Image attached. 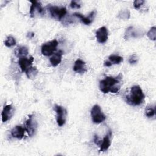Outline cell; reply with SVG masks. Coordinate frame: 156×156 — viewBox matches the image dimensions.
<instances>
[{"label": "cell", "mask_w": 156, "mask_h": 156, "mask_svg": "<svg viewBox=\"0 0 156 156\" xmlns=\"http://www.w3.org/2000/svg\"><path fill=\"white\" fill-rule=\"evenodd\" d=\"M119 74L116 77H106L99 82V89L103 93H108L109 92L116 93L119 91L121 88V79Z\"/></svg>", "instance_id": "1"}, {"label": "cell", "mask_w": 156, "mask_h": 156, "mask_svg": "<svg viewBox=\"0 0 156 156\" xmlns=\"http://www.w3.org/2000/svg\"><path fill=\"white\" fill-rule=\"evenodd\" d=\"M145 98L141 88L139 85L132 86L129 93L124 96L126 102L129 105L137 106L141 105Z\"/></svg>", "instance_id": "2"}, {"label": "cell", "mask_w": 156, "mask_h": 156, "mask_svg": "<svg viewBox=\"0 0 156 156\" xmlns=\"http://www.w3.org/2000/svg\"><path fill=\"white\" fill-rule=\"evenodd\" d=\"M91 116L92 121L95 124H100L106 119V116L102 112L101 107L98 104L94 105L91 108Z\"/></svg>", "instance_id": "3"}, {"label": "cell", "mask_w": 156, "mask_h": 156, "mask_svg": "<svg viewBox=\"0 0 156 156\" xmlns=\"http://www.w3.org/2000/svg\"><path fill=\"white\" fill-rule=\"evenodd\" d=\"M48 10L51 16L58 21L62 20L67 12L66 8L63 7H60L58 6L49 5L48 6Z\"/></svg>", "instance_id": "4"}, {"label": "cell", "mask_w": 156, "mask_h": 156, "mask_svg": "<svg viewBox=\"0 0 156 156\" xmlns=\"http://www.w3.org/2000/svg\"><path fill=\"white\" fill-rule=\"evenodd\" d=\"M58 46V41L54 39L43 44L41 48V54L45 56L51 55L56 50Z\"/></svg>", "instance_id": "5"}, {"label": "cell", "mask_w": 156, "mask_h": 156, "mask_svg": "<svg viewBox=\"0 0 156 156\" xmlns=\"http://www.w3.org/2000/svg\"><path fill=\"white\" fill-rule=\"evenodd\" d=\"M54 110L56 113V121L59 126H63L66 122L67 112L66 109L62 106L55 104L54 105Z\"/></svg>", "instance_id": "6"}, {"label": "cell", "mask_w": 156, "mask_h": 156, "mask_svg": "<svg viewBox=\"0 0 156 156\" xmlns=\"http://www.w3.org/2000/svg\"><path fill=\"white\" fill-rule=\"evenodd\" d=\"M37 128V122L33 119L32 115H30L29 118L25 122V130L27 132L29 136H32L34 135L36 129Z\"/></svg>", "instance_id": "7"}, {"label": "cell", "mask_w": 156, "mask_h": 156, "mask_svg": "<svg viewBox=\"0 0 156 156\" xmlns=\"http://www.w3.org/2000/svg\"><path fill=\"white\" fill-rule=\"evenodd\" d=\"M108 37V32L105 26L99 28L96 32V38L99 43H104L107 41Z\"/></svg>", "instance_id": "8"}, {"label": "cell", "mask_w": 156, "mask_h": 156, "mask_svg": "<svg viewBox=\"0 0 156 156\" xmlns=\"http://www.w3.org/2000/svg\"><path fill=\"white\" fill-rule=\"evenodd\" d=\"M15 112V109L12 105L9 104L6 105L3 107V109L1 112L2 121L5 122L9 121Z\"/></svg>", "instance_id": "9"}, {"label": "cell", "mask_w": 156, "mask_h": 156, "mask_svg": "<svg viewBox=\"0 0 156 156\" xmlns=\"http://www.w3.org/2000/svg\"><path fill=\"white\" fill-rule=\"evenodd\" d=\"M32 4L30 8V15L31 17H35L37 14H41L43 12V8L41 4L37 1H30Z\"/></svg>", "instance_id": "10"}, {"label": "cell", "mask_w": 156, "mask_h": 156, "mask_svg": "<svg viewBox=\"0 0 156 156\" xmlns=\"http://www.w3.org/2000/svg\"><path fill=\"white\" fill-rule=\"evenodd\" d=\"M96 11L93 10L88 15V16H85L79 13H74L73 14V16L77 18H79L80 20V21L85 25H90L93 23V20L96 16Z\"/></svg>", "instance_id": "11"}, {"label": "cell", "mask_w": 156, "mask_h": 156, "mask_svg": "<svg viewBox=\"0 0 156 156\" xmlns=\"http://www.w3.org/2000/svg\"><path fill=\"white\" fill-rule=\"evenodd\" d=\"M34 62V57H30L29 58L27 57H23L19 58L18 64L20 66L22 72H26V71L29 69L30 67L32 66V63Z\"/></svg>", "instance_id": "12"}, {"label": "cell", "mask_w": 156, "mask_h": 156, "mask_svg": "<svg viewBox=\"0 0 156 156\" xmlns=\"http://www.w3.org/2000/svg\"><path fill=\"white\" fill-rule=\"evenodd\" d=\"M73 70L76 73H78L80 74H83L87 71L85 62L81 59H77L74 62V65L73 66Z\"/></svg>", "instance_id": "13"}, {"label": "cell", "mask_w": 156, "mask_h": 156, "mask_svg": "<svg viewBox=\"0 0 156 156\" xmlns=\"http://www.w3.org/2000/svg\"><path fill=\"white\" fill-rule=\"evenodd\" d=\"M25 128L20 126H16L11 130V135L13 138L21 140L24 136Z\"/></svg>", "instance_id": "14"}, {"label": "cell", "mask_w": 156, "mask_h": 156, "mask_svg": "<svg viewBox=\"0 0 156 156\" xmlns=\"http://www.w3.org/2000/svg\"><path fill=\"white\" fill-rule=\"evenodd\" d=\"M112 135V132L110 130L108 133H107L103 138L101 146H100V151L101 152H105L109 148L110 144H111V141H110V136Z\"/></svg>", "instance_id": "15"}, {"label": "cell", "mask_w": 156, "mask_h": 156, "mask_svg": "<svg viewBox=\"0 0 156 156\" xmlns=\"http://www.w3.org/2000/svg\"><path fill=\"white\" fill-rule=\"evenodd\" d=\"M63 52L62 51L60 50L57 52L55 53L50 58L49 61L51 63L52 66H57L58 65H59L62 61Z\"/></svg>", "instance_id": "16"}, {"label": "cell", "mask_w": 156, "mask_h": 156, "mask_svg": "<svg viewBox=\"0 0 156 156\" xmlns=\"http://www.w3.org/2000/svg\"><path fill=\"white\" fill-rule=\"evenodd\" d=\"M15 52L16 56L20 58L23 57H26L29 54V51L27 47L24 46H20L16 48Z\"/></svg>", "instance_id": "17"}, {"label": "cell", "mask_w": 156, "mask_h": 156, "mask_svg": "<svg viewBox=\"0 0 156 156\" xmlns=\"http://www.w3.org/2000/svg\"><path fill=\"white\" fill-rule=\"evenodd\" d=\"M135 29L133 28V26H130L129 27L124 34V38L126 40H128L130 38H136L138 37V33L137 32L136 30H135Z\"/></svg>", "instance_id": "18"}, {"label": "cell", "mask_w": 156, "mask_h": 156, "mask_svg": "<svg viewBox=\"0 0 156 156\" xmlns=\"http://www.w3.org/2000/svg\"><path fill=\"white\" fill-rule=\"evenodd\" d=\"M108 58V61L111 64V65L119 64L120 63L122 62V61H123V58L122 57H121L119 55H115V54L110 55Z\"/></svg>", "instance_id": "19"}, {"label": "cell", "mask_w": 156, "mask_h": 156, "mask_svg": "<svg viewBox=\"0 0 156 156\" xmlns=\"http://www.w3.org/2000/svg\"><path fill=\"white\" fill-rule=\"evenodd\" d=\"M26 74L28 79H35L38 74V70L35 66H31L26 71Z\"/></svg>", "instance_id": "20"}, {"label": "cell", "mask_w": 156, "mask_h": 156, "mask_svg": "<svg viewBox=\"0 0 156 156\" xmlns=\"http://www.w3.org/2000/svg\"><path fill=\"white\" fill-rule=\"evenodd\" d=\"M16 40L15 38L11 36V35H9L7 37L5 41H4V44L7 46V47H12V46H13L16 44Z\"/></svg>", "instance_id": "21"}, {"label": "cell", "mask_w": 156, "mask_h": 156, "mask_svg": "<svg viewBox=\"0 0 156 156\" xmlns=\"http://www.w3.org/2000/svg\"><path fill=\"white\" fill-rule=\"evenodd\" d=\"M130 11L128 9H125V10H121L119 13L118 17L122 20H128L130 18Z\"/></svg>", "instance_id": "22"}, {"label": "cell", "mask_w": 156, "mask_h": 156, "mask_svg": "<svg viewBox=\"0 0 156 156\" xmlns=\"http://www.w3.org/2000/svg\"><path fill=\"white\" fill-rule=\"evenodd\" d=\"M155 107L152 106H147L145 110V115L148 117L151 118L152 117L155 115Z\"/></svg>", "instance_id": "23"}, {"label": "cell", "mask_w": 156, "mask_h": 156, "mask_svg": "<svg viewBox=\"0 0 156 156\" xmlns=\"http://www.w3.org/2000/svg\"><path fill=\"white\" fill-rule=\"evenodd\" d=\"M147 36L149 39L152 40H155L156 39V27L155 26L152 27L150 30L147 33Z\"/></svg>", "instance_id": "24"}, {"label": "cell", "mask_w": 156, "mask_h": 156, "mask_svg": "<svg viewBox=\"0 0 156 156\" xmlns=\"http://www.w3.org/2000/svg\"><path fill=\"white\" fill-rule=\"evenodd\" d=\"M144 3V0H135L133 2V7L135 9H138Z\"/></svg>", "instance_id": "25"}, {"label": "cell", "mask_w": 156, "mask_h": 156, "mask_svg": "<svg viewBox=\"0 0 156 156\" xmlns=\"http://www.w3.org/2000/svg\"><path fill=\"white\" fill-rule=\"evenodd\" d=\"M138 62V57L136 54L132 55L129 58V62L130 64H135Z\"/></svg>", "instance_id": "26"}, {"label": "cell", "mask_w": 156, "mask_h": 156, "mask_svg": "<svg viewBox=\"0 0 156 156\" xmlns=\"http://www.w3.org/2000/svg\"><path fill=\"white\" fill-rule=\"evenodd\" d=\"M70 7L73 9H79L80 7V4L76 1H71L70 3Z\"/></svg>", "instance_id": "27"}, {"label": "cell", "mask_w": 156, "mask_h": 156, "mask_svg": "<svg viewBox=\"0 0 156 156\" xmlns=\"http://www.w3.org/2000/svg\"><path fill=\"white\" fill-rule=\"evenodd\" d=\"M94 143H95L96 144H97V145H101L102 141L99 140L98 136H97L96 135H95L94 136Z\"/></svg>", "instance_id": "28"}]
</instances>
